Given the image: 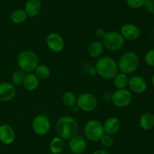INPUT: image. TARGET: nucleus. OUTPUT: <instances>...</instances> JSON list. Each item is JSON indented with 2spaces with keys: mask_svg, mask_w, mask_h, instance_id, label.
I'll return each instance as SVG.
<instances>
[{
  "mask_svg": "<svg viewBox=\"0 0 154 154\" xmlns=\"http://www.w3.org/2000/svg\"><path fill=\"white\" fill-rule=\"evenodd\" d=\"M55 129L59 137L63 140H69L78 134V123L72 116H62L56 122Z\"/></svg>",
  "mask_w": 154,
  "mask_h": 154,
  "instance_id": "obj_1",
  "label": "nucleus"
},
{
  "mask_svg": "<svg viewBox=\"0 0 154 154\" xmlns=\"http://www.w3.org/2000/svg\"><path fill=\"white\" fill-rule=\"evenodd\" d=\"M96 72L101 77L106 80H111L118 72L117 63L114 58L109 56L100 57L95 65Z\"/></svg>",
  "mask_w": 154,
  "mask_h": 154,
  "instance_id": "obj_2",
  "label": "nucleus"
},
{
  "mask_svg": "<svg viewBox=\"0 0 154 154\" xmlns=\"http://www.w3.org/2000/svg\"><path fill=\"white\" fill-rule=\"evenodd\" d=\"M19 69L26 73L34 72L38 63V57L31 50H23L18 54L17 57Z\"/></svg>",
  "mask_w": 154,
  "mask_h": 154,
  "instance_id": "obj_3",
  "label": "nucleus"
},
{
  "mask_svg": "<svg viewBox=\"0 0 154 154\" xmlns=\"http://www.w3.org/2000/svg\"><path fill=\"white\" fill-rule=\"evenodd\" d=\"M139 57L138 54L132 51H126L120 56L117 63L120 72L129 75L135 72L139 66Z\"/></svg>",
  "mask_w": 154,
  "mask_h": 154,
  "instance_id": "obj_4",
  "label": "nucleus"
},
{
  "mask_svg": "<svg viewBox=\"0 0 154 154\" xmlns=\"http://www.w3.org/2000/svg\"><path fill=\"white\" fill-rule=\"evenodd\" d=\"M84 136L91 142H98L105 134L103 124L97 119L87 121L84 127Z\"/></svg>",
  "mask_w": 154,
  "mask_h": 154,
  "instance_id": "obj_5",
  "label": "nucleus"
},
{
  "mask_svg": "<svg viewBox=\"0 0 154 154\" xmlns=\"http://www.w3.org/2000/svg\"><path fill=\"white\" fill-rule=\"evenodd\" d=\"M101 41L104 48L111 51H117L122 49L125 44V39L121 33L114 30L106 32Z\"/></svg>",
  "mask_w": 154,
  "mask_h": 154,
  "instance_id": "obj_6",
  "label": "nucleus"
},
{
  "mask_svg": "<svg viewBox=\"0 0 154 154\" xmlns=\"http://www.w3.org/2000/svg\"><path fill=\"white\" fill-rule=\"evenodd\" d=\"M77 107L86 113L94 111L98 106L96 97L90 92H84L77 98Z\"/></svg>",
  "mask_w": 154,
  "mask_h": 154,
  "instance_id": "obj_7",
  "label": "nucleus"
},
{
  "mask_svg": "<svg viewBox=\"0 0 154 154\" xmlns=\"http://www.w3.org/2000/svg\"><path fill=\"white\" fill-rule=\"evenodd\" d=\"M132 101V94L129 89H117L111 96V101L115 107L125 108L130 105Z\"/></svg>",
  "mask_w": 154,
  "mask_h": 154,
  "instance_id": "obj_8",
  "label": "nucleus"
},
{
  "mask_svg": "<svg viewBox=\"0 0 154 154\" xmlns=\"http://www.w3.org/2000/svg\"><path fill=\"white\" fill-rule=\"evenodd\" d=\"M51 121L49 118L43 114L38 115L32 122V128L35 134L43 136L48 134L51 129Z\"/></svg>",
  "mask_w": 154,
  "mask_h": 154,
  "instance_id": "obj_9",
  "label": "nucleus"
},
{
  "mask_svg": "<svg viewBox=\"0 0 154 154\" xmlns=\"http://www.w3.org/2000/svg\"><path fill=\"white\" fill-rule=\"evenodd\" d=\"M46 44L48 48L54 53L61 52L65 48L64 39L57 33H49L46 37Z\"/></svg>",
  "mask_w": 154,
  "mask_h": 154,
  "instance_id": "obj_10",
  "label": "nucleus"
},
{
  "mask_svg": "<svg viewBox=\"0 0 154 154\" xmlns=\"http://www.w3.org/2000/svg\"><path fill=\"white\" fill-rule=\"evenodd\" d=\"M128 87L131 92L140 95L147 90V83L142 76L135 75L129 78Z\"/></svg>",
  "mask_w": 154,
  "mask_h": 154,
  "instance_id": "obj_11",
  "label": "nucleus"
},
{
  "mask_svg": "<svg viewBox=\"0 0 154 154\" xmlns=\"http://www.w3.org/2000/svg\"><path fill=\"white\" fill-rule=\"evenodd\" d=\"M120 33L125 40L135 41L141 36V30L135 24L132 23H126L122 26Z\"/></svg>",
  "mask_w": 154,
  "mask_h": 154,
  "instance_id": "obj_12",
  "label": "nucleus"
},
{
  "mask_svg": "<svg viewBox=\"0 0 154 154\" xmlns=\"http://www.w3.org/2000/svg\"><path fill=\"white\" fill-rule=\"evenodd\" d=\"M69 140V148L72 153L82 154L87 149V140L82 136L76 134Z\"/></svg>",
  "mask_w": 154,
  "mask_h": 154,
  "instance_id": "obj_13",
  "label": "nucleus"
},
{
  "mask_svg": "<svg viewBox=\"0 0 154 154\" xmlns=\"http://www.w3.org/2000/svg\"><path fill=\"white\" fill-rule=\"evenodd\" d=\"M15 85L11 82L0 83V102H8L13 100L16 95Z\"/></svg>",
  "mask_w": 154,
  "mask_h": 154,
  "instance_id": "obj_14",
  "label": "nucleus"
},
{
  "mask_svg": "<svg viewBox=\"0 0 154 154\" xmlns=\"http://www.w3.org/2000/svg\"><path fill=\"white\" fill-rule=\"evenodd\" d=\"M15 140V132L14 128L8 124L0 125V142L4 145H10Z\"/></svg>",
  "mask_w": 154,
  "mask_h": 154,
  "instance_id": "obj_15",
  "label": "nucleus"
},
{
  "mask_svg": "<svg viewBox=\"0 0 154 154\" xmlns=\"http://www.w3.org/2000/svg\"><path fill=\"white\" fill-rule=\"evenodd\" d=\"M103 127L105 134L114 135L120 131V127H121V122L118 118L112 116L105 120V123L103 124Z\"/></svg>",
  "mask_w": 154,
  "mask_h": 154,
  "instance_id": "obj_16",
  "label": "nucleus"
},
{
  "mask_svg": "<svg viewBox=\"0 0 154 154\" xmlns=\"http://www.w3.org/2000/svg\"><path fill=\"white\" fill-rule=\"evenodd\" d=\"M42 5L40 0H27L24 9L27 17L35 18L40 14Z\"/></svg>",
  "mask_w": 154,
  "mask_h": 154,
  "instance_id": "obj_17",
  "label": "nucleus"
},
{
  "mask_svg": "<svg viewBox=\"0 0 154 154\" xmlns=\"http://www.w3.org/2000/svg\"><path fill=\"white\" fill-rule=\"evenodd\" d=\"M104 45L101 40H94L89 44L87 53L93 58H99L104 52Z\"/></svg>",
  "mask_w": 154,
  "mask_h": 154,
  "instance_id": "obj_18",
  "label": "nucleus"
},
{
  "mask_svg": "<svg viewBox=\"0 0 154 154\" xmlns=\"http://www.w3.org/2000/svg\"><path fill=\"white\" fill-rule=\"evenodd\" d=\"M40 79L35 75L34 72L26 73L23 82V86L28 91H33L36 90L39 85Z\"/></svg>",
  "mask_w": 154,
  "mask_h": 154,
  "instance_id": "obj_19",
  "label": "nucleus"
},
{
  "mask_svg": "<svg viewBox=\"0 0 154 154\" xmlns=\"http://www.w3.org/2000/svg\"><path fill=\"white\" fill-rule=\"evenodd\" d=\"M139 126L144 131H150L154 127V114L151 112H145L139 119Z\"/></svg>",
  "mask_w": 154,
  "mask_h": 154,
  "instance_id": "obj_20",
  "label": "nucleus"
},
{
  "mask_svg": "<svg viewBox=\"0 0 154 154\" xmlns=\"http://www.w3.org/2000/svg\"><path fill=\"white\" fill-rule=\"evenodd\" d=\"M113 83L114 87L117 89L126 88L129 82V77L126 74L120 72H117V75L113 79Z\"/></svg>",
  "mask_w": 154,
  "mask_h": 154,
  "instance_id": "obj_21",
  "label": "nucleus"
},
{
  "mask_svg": "<svg viewBox=\"0 0 154 154\" xmlns=\"http://www.w3.org/2000/svg\"><path fill=\"white\" fill-rule=\"evenodd\" d=\"M49 147L52 154H60L64 149V140L59 136L54 137L50 142Z\"/></svg>",
  "mask_w": 154,
  "mask_h": 154,
  "instance_id": "obj_22",
  "label": "nucleus"
},
{
  "mask_svg": "<svg viewBox=\"0 0 154 154\" xmlns=\"http://www.w3.org/2000/svg\"><path fill=\"white\" fill-rule=\"evenodd\" d=\"M62 102L66 107H73L76 105L77 97L74 92L67 91L62 95Z\"/></svg>",
  "mask_w": 154,
  "mask_h": 154,
  "instance_id": "obj_23",
  "label": "nucleus"
},
{
  "mask_svg": "<svg viewBox=\"0 0 154 154\" xmlns=\"http://www.w3.org/2000/svg\"><path fill=\"white\" fill-rule=\"evenodd\" d=\"M27 15L23 9H15L11 14V20L15 24H20L26 20Z\"/></svg>",
  "mask_w": 154,
  "mask_h": 154,
  "instance_id": "obj_24",
  "label": "nucleus"
},
{
  "mask_svg": "<svg viewBox=\"0 0 154 154\" xmlns=\"http://www.w3.org/2000/svg\"><path fill=\"white\" fill-rule=\"evenodd\" d=\"M34 73L39 79H46L51 75V69L47 65L38 64L35 69Z\"/></svg>",
  "mask_w": 154,
  "mask_h": 154,
  "instance_id": "obj_25",
  "label": "nucleus"
},
{
  "mask_svg": "<svg viewBox=\"0 0 154 154\" xmlns=\"http://www.w3.org/2000/svg\"><path fill=\"white\" fill-rule=\"evenodd\" d=\"M26 72L22 71L21 69H17L12 74V84L14 85H23V82L24 78H25Z\"/></svg>",
  "mask_w": 154,
  "mask_h": 154,
  "instance_id": "obj_26",
  "label": "nucleus"
},
{
  "mask_svg": "<svg viewBox=\"0 0 154 154\" xmlns=\"http://www.w3.org/2000/svg\"><path fill=\"white\" fill-rule=\"evenodd\" d=\"M147 0H126V5L132 9H138L144 7Z\"/></svg>",
  "mask_w": 154,
  "mask_h": 154,
  "instance_id": "obj_27",
  "label": "nucleus"
},
{
  "mask_svg": "<svg viewBox=\"0 0 154 154\" xmlns=\"http://www.w3.org/2000/svg\"><path fill=\"white\" fill-rule=\"evenodd\" d=\"M99 141L101 142V143H102L104 147L106 148L111 147L114 144V138H113L112 135H109V134H104Z\"/></svg>",
  "mask_w": 154,
  "mask_h": 154,
  "instance_id": "obj_28",
  "label": "nucleus"
},
{
  "mask_svg": "<svg viewBox=\"0 0 154 154\" xmlns=\"http://www.w3.org/2000/svg\"><path fill=\"white\" fill-rule=\"evenodd\" d=\"M144 61L149 66L154 67V48L149 50L144 56Z\"/></svg>",
  "mask_w": 154,
  "mask_h": 154,
  "instance_id": "obj_29",
  "label": "nucleus"
},
{
  "mask_svg": "<svg viewBox=\"0 0 154 154\" xmlns=\"http://www.w3.org/2000/svg\"><path fill=\"white\" fill-rule=\"evenodd\" d=\"M144 7L148 13L154 14V0H147Z\"/></svg>",
  "mask_w": 154,
  "mask_h": 154,
  "instance_id": "obj_30",
  "label": "nucleus"
},
{
  "mask_svg": "<svg viewBox=\"0 0 154 154\" xmlns=\"http://www.w3.org/2000/svg\"><path fill=\"white\" fill-rule=\"evenodd\" d=\"M105 33H106V32H105V30H102V29H98L96 31V35L98 38H99V39H102L103 36H105Z\"/></svg>",
  "mask_w": 154,
  "mask_h": 154,
  "instance_id": "obj_31",
  "label": "nucleus"
},
{
  "mask_svg": "<svg viewBox=\"0 0 154 154\" xmlns=\"http://www.w3.org/2000/svg\"><path fill=\"white\" fill-rule=\"evenodd\" d=\"M92 154H111L109 151L103 149H98L95 150Z\"/></svg>",
  "mask_w": 154,
  "mask_h": 154,
  "instance_id": "obj_32",
  "label": "nucleus"
},
{
  "mask_svg": "<svg viewBox=\"0 0 154 154\" xmlns=\"http://www.w3.org/2000/svg\"><path fill=\"white\" fill-rule=\"evenodd\" d=\"M151 82H152V85H153V88H154V73L153 74V76H152Z\"/></svg>",
  "mask_w": 154,
  "mask_h": 154,
  "instance_id": "obj_33",
  "label": "nucleus"
},
{
  "mask_svg": "<svg viewBox=\"0 0 154 154\" xmlns=\"http://www.w3.org/2000/svg\"><path fill=\"white\" fill-rule=\"evenodd\" d=\"M152 154H154V152H153V153H152Z\"/></svg>",
  "mask_w": 154,
  "mask_h": 154,
  "instance_id": "obj_34",
  "label": "nucleus"
}]
</instances>
